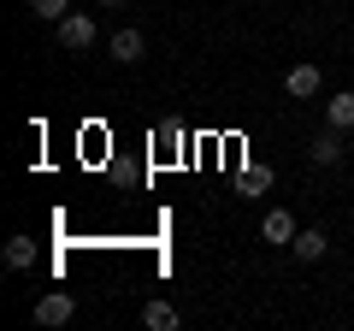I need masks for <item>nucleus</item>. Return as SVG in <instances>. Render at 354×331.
<instances>
[{"label": "nucleus", "mask_w": 354, "mask_h": 331, "mask_svg": "<svg viewBox=\"0 0 354 331\" xmlns=\"http://www.w3.org/2000/svg\"><path fill=\"white\" fill-rule=\"evenodd\" d=\"M342 148H348V142H342V130L330 125V130H319V136H313V148H307V154H313V166H337Z\"/></svg>", "instance_id": "5"}, {"label": "nucleus", "mask_w": 354, "mask_h": 331, "mask_svg": "<svg viewBox=\"0 0 354 331\" xmlns=\"http://www.w3.org/2000/svg\"><path fill=\"white\" fill-rule=\"evenodd\" d=\"M106 48H113V60H118V65H136L142 53H148V42H142V30H118Z\"/></svg>", "instance_id": "7"}, {"label": "nucleus", "mask_w": 354, "mask_h": 331, "mask_svg": "<svg viewBox=\"0 0 354 331\" xmlns=\"http://www.w3.org/2000/svg\"><path fill=\"white\" fill-rule=\"evenodd\" d=\"M325 125H337V130H354V95H348V89L325 101Z\"/></svg>", "instance_id": "10"}, {"label": "nucleus", "mask_w": 354, "mask_h": 331, "mask_svg": "<svg viewBox=\"0 0 354 331\" xmlns=\"http://www.w3.org/2000/svg\"><path fill=\"white\" fill-rule=\"evenodd\" d=\"M101 6H124V0H101Z\"/></svg>", "instance_id": "13"}, {"label": "nucleus", "mask_w": 354, "mask_h": 331, "mask_svg": "<svg viewBox=\"0 0 354 331\" xmlns=\"http://www.w3.org/2000/svg\"><path fill=\"white\" fill-rule=\"evenodd\" d=\"M0 255H6V267H12V272H30V267H36V237H6Z\"/></svg>", "instance_id": "8"}, {"label": "nucleus", "mask_w": 354, "mask_h": 331, "mask_svg": "<svg viewBox=\"0 0 354 331\" xmlns=\"http://www.w3.org/2000/svg\"><path fill=\"white\" fill-rule=\"evenodd\" d=\"M30 12H36V18H48V24H59V18L71 12V0H30Z\"/></svg>", "instance_id": "12"}, {"label": "nucleus", "mask_w": 354, "mask_h": 331, "mask_svg": "<svg viewBox=\"0 0 354 331\" xmlns=\"http://www.w3.org/2000/svg\"><path fill=\"white\" fill-rule=\"evenodd\" d=\"M142 325H148V331H177L183 314H177L171 302H148V307H142Z\"/></svg>", "instance_id": "9"}, {"label": "nucleus", "mask_w": 354, "mask_h": 331, "mask_svg": "<svg viewBox=\"0 0 354 331\" xmlns=\"http://www.w3.org/2000/svg\"><path fill=\"white\" fill-rule=\"evenodd\" d=\"M71 314H77V296H71V290L36 296V325H71Z\"/></svg>", "instance_id": "2"}, {"label": "nucleus", "mask_w": 354, "mask_h": 331, "mask_svg": "<svg viewBox=\"0 0 354 331\" xmlns=\"http://www.w3.org/2000/svg\"><path fill=\"white\" fill-rule=\"evenodd\" d=\"M266 190H272V166H248L236 178V195H266Z\"/></svg>", "instance_id": "11"}, {"label": "nucleus", "mask_w": 354, "mask_h": 331, "mask_svg": "<svg viewBox=\"0 0 354 331\" xmlns=\"http://www.w3.org/2000/svg\"><path fill=\"white\" fill-rule=\"evenodd\" d=\"M295 231H301V225L290 219V207H272V213L260 219V237L272 242V249H290V242H295Z\"/></svg>", "instance_id": "3"}, {"label": "nucleus", "mask_w": 354, "mask_h": 331, "mask_svg": "<svg viewBox=\"0 0 354 331\" xmlns=\"http://www.w3.org/2000/svg\"><path fill=\"white\" fill-rule=\"evenodd\" d=\"M290 255H295V260H325V255H330V237H325L319 225H313V231H295Z\"/></svg>", "instance_id": "4"}, {"label": "nucleus", "mask_w": 354, "mask_h": 331, "mask_svg": "<svg viewBox=\"0 0 354 331\" xmlns=\"http://www.w3.org/2000/svg\"><path fill=\"white\" fill-rule=\"evenodd\" d=\"M53 36H59L65 53H88L95 42H101V30H95V18H88V12H65L59 24H53Z\"/></svg>", "instance_id": "1"}, {"label": "nucleus", "mask_w": 354, "mask_h": 331, "mask_svg": "<svg viewBox=\"0 0 354 331\" xmlns=\"http://www.w3.org/2000/svg\"><path fill=\"white\" fill-rule=\"evenodd\" d=\"M319 83H325V77H319V65H295V71L283 77V89H290L295 101H313V95H319Z\"/></svg>", "instance_id": "6"}]
</instances>
